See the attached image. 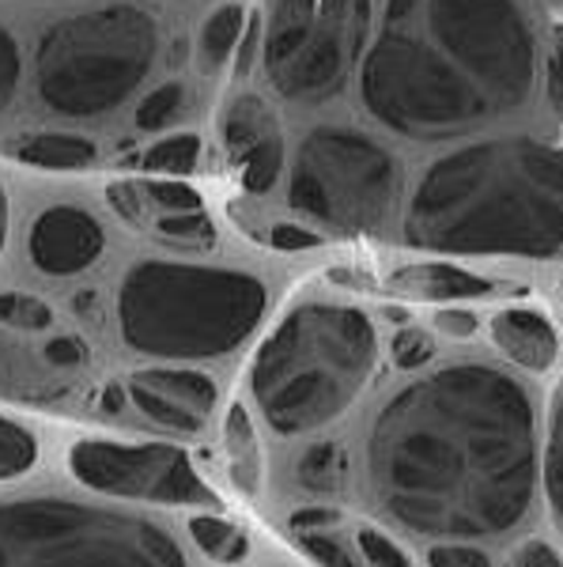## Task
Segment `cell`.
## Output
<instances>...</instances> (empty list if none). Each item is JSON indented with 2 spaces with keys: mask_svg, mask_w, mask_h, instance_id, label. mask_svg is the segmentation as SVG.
<instances>
[{
  "mask_svg": "<svg viewBox=\"0 0 563 567\" xmlns=\"http://www.w3.org/2000/svg\"><path fill=\"white\" fill-rule=\"evenodd\" d=\"M402 194L394 152L341 125L314 130L292 163L288 205L333 231H375Z\"/></svg>",
  "mask_w": 563,
  "mask_h": 567,
  "instance_id": "8",
  "label": "cell"
},
{
  "mask_svg": "<svg viewBox=\"0 0 563 567\" xmlns=\"http://www.w3.org/2000/svg\"><path fill=\"white\" fill-rule=\"evenodd\" d=\"M125 398H129V393H125V386H117V382H111V386L103 390V401H98V409H103V413H122V405H125Z\"/></svg>",
  "mask_w": 563,
  "mask_h": 567,
  "instance_id": "42",
  "label": "cell"
},
{
  "mask_svg": "<svg viewBox=\"0 0 563 567\" xmlns=\"http://www.w3.org/2000/svg\"><path fill=\"white\" fill-rule=\"evenodd\" d=\"M45 360L53 363V368H87L91 363V349L84 337H53L50 344H45Z\"/></svg>",
  "mask_w": 563,
  "mask_h": 567,
  "instance_id": "34",
  "label": "cell"
},
{
  "mask_svg": "<svg viewBox=\"0 0 563 567\" xmlns=\"http://www.w3.org/2000/svg\"><path fill=\"white\" fill-rule=\"evenodd\" d=\"M344 477H348V458L337 443H314L295 465L299 488L311 496H333L344 488Z\"/></svg>",
  "mask_w": 563,
  "mask_h": 567,
  "instance_id": "19",
  "label": "cell"
},
{
  "mask_svg": "<svg viewBox=\"0 0 563 567\" xmlns=\"http://www.w3.org/2000/svg\"><path fill=\"white\" fill-rule=\"evenodd\" d=\"M144 194L156 200L159 208H167V213H201V194H197L194 186H186V182L178 178H156L144 186Z\"/></svg>",
  "mask_w": 563,
  "mask_h": 567,
  "instance_id": "28",
  "label": "cell"
},
{
  "mask_svg": "<svg viewBox=\"0 0 563 567\" xmlns=\"http://www.w3.org/2000/svg\"><path fill=\"white\" fill-rule=\"evenodd\" d=\"M250 16L239 4H223L201 27V65L205 69H223L231 61L234 45H239L242 31H247Z\"/></svg>",
  "mask_w": 563,
  "mask_h": 567,
  "instance_id": "21",
  "label": "cell"
},
{
  "mask_svg": "<svg viewBox=\"0 0 563 567\" xmlns=\"http://www.w3.org/2000/svg\"><path fill=\"white\" fill-rule=\"evenodd\" d=\"M220 136L227 159L239 167L242 189L247 194H269L280 182V175H284L288 163L280 117L258 95H239L227 106Z\"/></svg>",
  "mask_w": 563,
  "mask_h": 567,
  "instance_id": "12",
  "label": "cell"
},
{
  "mask_svg": "<svg viewBox=\"0 0 563 567\" xmlns=\"http://www.w3.org/2000/svg\"><path fill=\"white\" fill-rule=\"evenodd\" d=\"M356 545H359L363 560H367L371 567H413V560H408L402 548L389 542L386 534H378L375 526H359Z\"/></svg>",
  "mask_w": 563,
  "mask_h": 567,
  "instance_id": "30",
  "label": "cell"
},
{
  "mask_svg": "<svg viewBox=\"0 0 563 567\" xmlns=\"http://www.w3.org/2000/svg\"><path fill=\"white\" fill-rule=\"evenodd\" d=\"M69 473L84 488L114 499L163 503V507H220L194 462L170 443H114L84 439L69 446Z\"/></svg>",
  "mask_w": 563,
  "mask_h": 567,
  "instance_id": "9",
  "label": "cell"
},
{
  "mask_svg": "<svg viewBox=\"0 0 563 567\" xmlns=\"http://www.w3.org/2000/svg\"><path fill=\"white\" fill-rule=\"evenodd\" d=\"M156 235L159 243H175V246H212L216 243V227L205 213H167L156 219Z\"/></svg>",
  "mask_w": 563,
  "mask_h": 567,
  "instance_id": "25",
  "label": "cell"
},
{
  "mask_svg": "<svg viewBox=\"0 0 563 567\" xmlns=\"http://www.w3.org/2000/svg\"><path fill=\"white\" fill-rule=\"evenodd\" d=\"M375 0H317L314 27L299 53L272 76V87L292 103L333 99L348 80V69L367 50Z\"/></svg>",
  "mask_w": 563,
  "mask_h": 567,
  "instance_id": "10",
  "label": "cell"
},
{
  "mask_svg": "<svg viewBox=\"0 0 563 567\" xmlns=\"http://www.w3.org/2000/svg\"><path fill=\"white\" fill-rule=\"evenodd\" d=\"M0 326L12 329H50L53 326V307L42 303L39 296H23V291H0Z\"/></svg>",
  "mask_w": 563,
  "mask_h": 567,
  "instance_id": "26",
  "label": "cell"
},
{
  "mask_svg": "<svg viewBox=\"0 0 563 567\" xmlns=\"http://www.w3.org/2000/svg\"><path fill=\"white\" fill-rule=\"evenodd\" d=\"M4 235H8V200L4 189H0V250H4Z\"/></svg>",
  "mask_w": 563,
  "mask_h": 567,
  "instance_id": "43",
  "label": "cell"
},
{
  "mask_svg": "<svg viewBox=\"0 0 563 567\" xmlns=\"http://www.w3.org/2000/svg\"><path fill=\"white\" fill-rule=\"evenodd\" d=\"M0 382H4V363H0Z\"/></svg>",
  "mask_w": 563,
  "mask_h": 567,
  "instance_id": "44",
  "label": "cell"
},
{
  "mask_svg": "<svg viewBox=\"0 0 563 567\" xmlns=\"http://www.w3.org/2000/svg\"><path fill=\"white\" fill-rule=\"evenodd\" d=\"M341 515L333 507H306V511H295L292 515V526L295 534H314V529H325V526H337Z\"/></svg>",
  "mask_w": 563,
  "mask_h": 567,
  "instance_id": "40",
  "label": "cell"
},
{
  "mask_svg": "<svg viewBox=\"0 0 563 567\" xmlns=\"http://www.w3.org/2000/svg\"><path fill=\"white\" fill-rule=\"evenodd\" d=\"M511 567H563V556L544 542H525L519 553H514Z\"/></svg>",
  "mask_w": 563,
  "mask_h": 567,
  "instance_id": "37",
  "label": "cell"
},
{
  "mask_svg": "<svg viewBox=\"0 0 563 567\" xmlns=\"http://www.w3.org/2000/svg\"><path fill=\"white\" fill-rule=\"evenodd\" d=\"M20 72H23V61H20V42L12 39L4 23H0V110L15 99L20 91Z\"/></svg>",
  "mask_w": 563,
  "mask_h": 567,
  "instance_id": "31",
  "label": "cell"
},
{
  "mask_svg": "<svg viewBox=\"0 0 563 567\" xmlns=\"http://www.w3.org/2000/svg\"><path fill=\"white\" fill-rule=\"evenodd\" d=\"M265 284L250 272L208 265L140 261L117 291V326L125 344L159 360H212L261 326Z\"/></svg>",
  "mask_w": 563,
  "mask_h": 567,
  "instance_id": "5",
  "label": "cell"
},
{
  "mask_svg": "<svg viewBox=\"0 0 563 567\" xmlns=\"http://www.w3.org/2000/svg\"><path fill=\"white\" fill-rule=\"evenodd\" d=\"M269 243L277 250H314V246H322V235H314L311 227L299 224H272Z\"/></svg>",
  "mask_w": 563,
  "mask_h": 567,
  "instance_id": "36",
  "label": "cell"
},
{
  "mask_svg": "<svg viewBox=\"0 0 563 567\" xmlns=\"http://www.w3.org/2000/svg\"><path fill=\"white\" fill-rule=\"evenodd\" d=\"M159 27L136 4H106L69 16L39 39V99L61 117L111 114L148 80Z\"/></svg>",
  "mask_w": 563,
  "mask_h": 567,
  "instance_id": "6",
  "label": "cell"
},
{
  "mask_svg": "<svg viewBox=\"0 0 563 567\" xmlns=\"http://www.w3.org/2000/svg\"><path fill=\"white\" fill-rule=\"evenodd\" d=\"M125 393L144 420L178 435L205 432L208 416L216 413V401H220L212 374L194 368H140L129 374Z\"/></svg>",
  "mask_w": 563,
  "mask_h": 567,
  "instance_id": "11",
  "label": "cell"
},
{
  "mask_svg": "<svg viewBox=\"0 0 563 567\" xmlns=\"http://www.w3.org/2000/svg\"><path fill=\"white\" fill-rule=\"evenodd\" d=\"M299 545L303 553L317 560L322 567H359V560L352 556L348 545H341V537L325 534V529H314V534H299Z\"/></svg>",
  "mask_w": 563,
  "mask_h": 567,
  "instance_id": "29",
  "label": "cell"
},
{
  "mask_svg": "<svg viewBox=\"0 0 563 567\" xmlns=\"http://www.w3.org/2000/svg\"><path fill=\"white\" fill-rule=\"evenodd\" d=\"M431 567H492L488 556L473 545H435L428 553Z\"/></svg>",
  "mask_w": 563,
  "mask_h": 567,
  "instance_id": "35",
  "label": "cell"
},
{
  "mask_svg": "<svg viewBox=\"0 0 563 567\" xmlns=\"http://www.w3.org/2000/svg\"><path fill=\"white\" fill-rule=\"evenodd\" d=\"M0 567H186L152 518L65 496L0 503Z\"/></svg>",
  "mask_w": 563,
  "mask_h": 567,
  "instance_id": "7",
  "label": "cell"
},
{
  "mask_svg": "<svg viewBox=\"0 0 563 567\" xmlns=\"http://www.w3.org/2000/svg\"><path fill=\"white\" fill-rule=\"evenodd\" d=\"M181 103H186L181 84H163L156 91H148V95L140 99V106H136V125H140L144 133H156L163 125L175 122Z\"/></svg>",
  "mask_w": 563,
  "mask_h": 567,
  "instance_id": "27",
  "label": "cell"
},
{
  "mask_svg": "<svg viewBox=\"0 0 563 567\" xmlns=\"http://www.w3.org/2000/svg\"><path fill=\"white\" fill-rule=\"evenodd\" d=\"M389 288L402 291L408 299H428V303H450V299H488L496 291L492 280L466 272L458 265L442 261H424V265H405L389 277Z\"/></svg>",
  "mask_w": 563,
  "mask_h": 567,
  "instance_id": "15",
  "label": "cell"
},
{
  "mask_svg": "<svg viewBox=\"0 0 563 567\" xmlns=\"http://www.w3.org/2000/svg\"><path fill=\"white\" fill-rule=\"evenodd\" d=\"M544 95H549V106L563 117V23L552 27L549 61H544Z\"/></svg>",
  "mask_w": 563,
  "mask_h": 567,
  "instance_id": "33",
  "label": "cell"
},
{
  "mask_svg": "<svg viewBox=\"0 0 563 567\" xmlns=\"http://www.w3.org/2000/svg\"><path fill=\"white\" fill-rule=\"evenodd\" d=\"M15 159L39 171H87L98 159V148L80 133L42 130L15 141Z\"/></svg>",
  "mask_w": 563,
  "mask_h": 567,
  "instance_id": "16",
  "label": "cell"
},
{
  "mask_svg": "<svg viewBox=\"0 0 563 567\" xmlns=\"http://www.w3.org/2000/svg\"><path fill=\"white\" fill-rule=\"evenodd\" d=\"M34 462H39L34 435L23 424H15V420L0 413V481L23 477V473L34 470Z\"/></svg>",
  "mask_w": 563,
  "mask_h": 567,
  "instance_id": "24",
  "label": "cell"
},
{
  "mask_svg": "<svg viewBox=\"0 0 563 567\" xmlns=\"http://www.w3.org/2000/svg\"><path fill=\"white\" fill-rule=\"evenodd\" d=\"M375 326L356 307L303 303L261 344L250 390L280 435H306L333 424L375 371Z\"/></svg>",
  "mask_w": 563,
  "mask_h": 567,
  "instance_id": "4",
  "label": "cell"
},
{
  "mask_svg": "<svg viewBox=\"0 0 563 567\" xmlns=\"http://www.w3.org/2000/svg\"><path fill=\"white\" fill-rule=\"evenodd\" d=\"M258 45H261V16H250L247 20V31H242V45H239V58H234V72L247 76L258 61Z\"/></svg>",
  "mask_w": 563,
  "mask_h": 567,
  "instance_id": "39",
  "label": "cell"
},
{
  "mask_svg": "<svg viewBox=\"0 0 563 567\" xmlns=\"http://www.w3.org/2000/svg\"><path fill=\"white\" fill-rule=\"evenodd\" d=\"M103 227L98 219L72 205H53L31 224V261L45 277H72L95 265L103 254Z\"/></svg>",
  "mask_w": 563,
  "mask_h": 567,
  "instance_id": "13",
  "label": "cell"
},
{
  "mask_svg": "<svg viewBox=\"0 0 563 567\" xmlns=\"http://www.w3.org/2000/svg\"><path fill=\"white\" fill-rule=\"evenodd\" d=\"M223 454L227 470H231V484L242 496H258L261 488V443L253 432L250 416L242 405H231L223 416Z\"/></svg>",
  "mask_w": 563,
  "mask_h": 567,
  "instance_id": "18",
  "label": "cell"
},
{
  "mask_svg": "<svg viewBox=\"0 0 563 567\" xmlns=\"http://www.w3.org/2000/svg\"><path fill=\"white\" fill-rule=\"evenodd\" d=\"M492 341L499 344V352H503L507 360L533 374L549 371L560 355V337L549 318L538 315V310H522V307L499 310L492 318Z\"/></svg>",
  "mask_w": 563,
  "mask_h": 567,
  "instance_id": "14",
  "label": "cell"
},
{
  "mask_svg": "<svg viewBox=\"0 0 563 567\" xmlns=\"http://www.w3.org/2000/svg\"><path fill=\"white\" fill-rule=\"evenodd\" d=\"M317 16V0H277L265 27V72L269 80L299 53Z\"/></svg>",
  "mask_w": 563,
  "mask_h": 567,
  "instance_id": "17",
  "label": "cell"
},
{
  "mask_svg": "<svg viewBox=\"0 0 563 567\" xmlns=\"http://www.w3.org/2000/svg\"><path fill=\"white\" fill-rule=\"evenodd\" d=\"M538 413L514 374L453 363L389 398L367 435V481L397 526L496 537L525 523L541 477Z\"/></svg>",
  "mask_w": 563,
  "mask_h": 567,
  "instance_id": "1",
  "label": "cell"
},
{
  "mask_svg": "<svg viewBox=\"0 0 563 567\" xmlns=\"http://www.w3.org/2000/svg\"><path fill=\"white\" fill-rule=\"evenodd\" d=\"M541 481L544 496H549L552 518L563 529V382L552 393V413H549V443H544L541 458Z\"/></svg>",
  "mask_w": 563,
  "mask_h": 567,
  "instance_id": "22",
  "label": "cell"
},
{
  "mask_svg": "<svg viewBox=\"0 0 563 567\" xmlns=\"http://www.w3.org/2000/svg\"><path fill=\"white\" fill-rule=\"evenodd\" d=\"M106 197H111V205L122 213L129 224H140L144 213H140V186H111L106 189Z\"/></svg>",
  "mask_w": 563,
  "mask_h": 567,
  "instance_id": "41",
  "label": "cell"
},
{
  "mask_svg": "<svg viewBox=\"0 0 563 567\" xmlns=\"http://www.w3.org/2000/svg\"><path fill=\"white\" fill-rule=\"evenodd\" d=\"M189 537L197 542L205 556H212L216 564H242L250 556V537L242 534L234 523L216 515H194L189 518Z\"/></svg>",
  "mask_w": 563,
  "mask_h": 567,
  "instance_id": "20",
  "label": "cell"
},
{
  "mask_svg": "<svg viewBox=\"0 0 563 567\" xmlns=\"http://www.w3.org/2000/svg\"><path fill=\"white\" fill-rule=\"evenodd\" d=\"M538 65V31L519 0H389L363 53L359 95L389 133L461 141L530 103Z\"/></svg>",
  "mask_w": 563,
  "mask_h": 567,
  "instance_id": "2",
  "label": "cell"
},
{
  "mask_svg": "<svg viewBox=\"0 0 563 567\" xmlns=\"http://www.w3.org/2000/svg\"><path fill=\"white\" fill-rule=\"evenodd\" d=\"M197 163H201V136L194 133H175L140 155V167L148 175H189Z\"/></svg>",
  "mask_w": 563,
  "mask_h": 567,
  "instance_id": "23",
  "label": "cell"
},
{
  "mask_svg": "<svg viewBox=\"0 0 563 567\" xmlns=\"http://www.w3.org/2000/svg\"><path fill=\"white\" fill-rule=\"evenodd\" d=\"M389 352H394L397 368L413 371V368H424L435 355V341L428 333H420V329H402V333L394 337V344H389Z\"/></svg>",
  "mask_w": 563,
  "mask_h": 567,
  "instance_id": "32",
  "label": "cell"
},
{
  "mask_svg": "<svg viewBox=\"0 0 563 567\" xmlns=\"http://www.w3.org/2000/svg\"><path fill=\"white\" fill-rule=\"evenodd\" d=\"M405 243L435 254H563V148L525 136L435 159L405 213Z\"/></svg>",
  "mask_w": 563,
  "mask_h": 567,
  "instance_id": "3",
  "label": "cell"
},
{
  "mask_svg": "<svg viewBox=\"0 0 563 567\" xmlns=\"http://www.w3.org/2000/svg\"><path fill=\"white\" fill-rule=\"evenodd\" d=\"M435 326H439V333L453 337V341H469V337L477 333V318L469 315V310H439Z\"/></svg>",
  "mask_w": 563,
  "mask_h": 567,
  "instance_id": "38",
  "label": "cell"
}]
</instances>
